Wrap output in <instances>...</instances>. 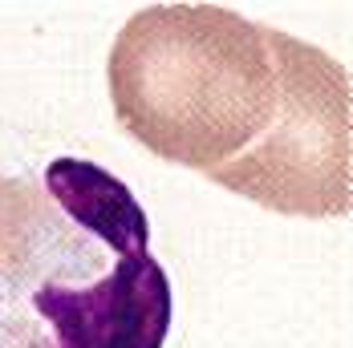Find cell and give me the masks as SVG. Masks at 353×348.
I'll return each mask as SVG.
<instances>
[{"label": "cell", "instance_id": "cell-4", "mask_svg": "<svg viewBox=\"0 0 353 348\" xmlns=\"http://www.w3.org/2000/svg\"><path fill=\"white\" fill-rule=\"evenodd\" d=\"M45 191L77 231L94 235L118 259L142 255L150 243L146 210L134 191L90 158H53L45 166Z\"/></svg>", "mask_w": 353, "mask_h": 348}, {"label": "cell", "instance_id": "cell-1", "mask_svg": "<svg viewBox=\"0 0 353 348\" xmlns=\"http://www.w3.org/2000/svg\"><path fill=\"white\" fill-rule=\"evenodd\" d=\"M118 126L154 158L212 174L276 118L268 25L223 4H146L110 45Z\"/></svg>", "mask_w": 353, "mask_h": 348}, {"label": "cell", "instance_id": "cell-2", "mask_svg": "<svg viewBox=\"0 0 353 348\" xmlns=\"http://www.w3.org/2000/svg\"><path fill=\"white\" fill-rule=\"evenodd\" d=\"M276 65V118L208 178L276 215L341 219L353 203V89L325 49L268 29Z\"/></svg>", "mask_w": 353, "mask_h": 348}, {"label": "cell", "instance_id": "cell-3", "mask_svg": "<svg viewBox=\"0 0 353 348\" xmlns=\"http://www.w3.org/2000/svg\"><path fill=\"white\" fill-rule=\"evenodd\" d=\"M33 316L57 348H163L175 320V292L163 263L142 251L122 255L94 283H41Z\"/></svg>", "mask_w": 353, "mask_h": 348}]
</instances>
